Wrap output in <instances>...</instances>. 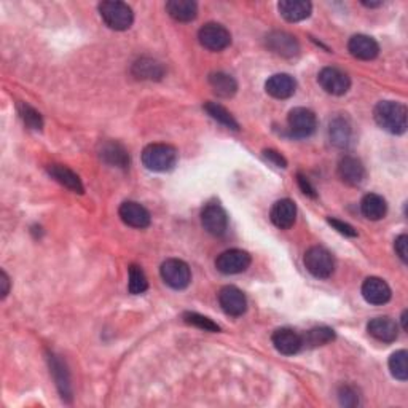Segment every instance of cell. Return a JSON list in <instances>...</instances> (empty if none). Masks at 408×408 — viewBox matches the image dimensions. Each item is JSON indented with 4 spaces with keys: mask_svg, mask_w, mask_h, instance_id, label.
Masks as SVG:
<instances>
[{
    "mask_svg": "<svg viewBox=\"0 0 408 408\" xmlns=\"http://www.w3.org/2000/svg\"><path fill=\"white\" fill-rule=\"evenodd\" d=\"M263 155H265L266 158H268L270 161H273L276 166H279V168H286V166H287V161H286L284 156H282L281 154H277L276 150H265V152H263Z\"/></svg>",
    "mask_w": 408,
    "mask_h": 408,
    "instance_id": "cell-40",
    "label": "cell"
},
{
    "mask_svg": "<svg viewBox=\"0 0 408 408\" xmlns=\"http://www.w3.org/2000/svg\"><path fill=\"white\" fill-rule=\"evenodd\" d=\"M166 12L179 23H188L197 18L198 5L192 0H170L166 3Z\"/></svg>",
    "mask_w": 408,
    "mask_h": 408,
    "instance_id": "cell-24",
    "label": "cell"
},
{
    "mask_svg": "<svg viewBox=\"0 0 408 408\" xmlns=\"http://www.w3.org/2000/svg\"><path fill=\"white\" fill-rule=\"evenodd\" d=\"M204 111L209 113V115L215 120V122H219L220 124H224L228 129H233V131H238L239 129V124L230 112L227 111L225 107H222L220 104H217V102H206L204 104Z\"/></svg>",
    "mask_w": 408,
    "mask_h": 408,
    "instance_id": "cell-30",
    "label": "cell"
},
{
    "mask_svg": "<svg viewBox=\"0 0 408 408\" xmlns=\"http://www.w3.org/2000/svg\"><path fill=\"white\" fill-rule=\"evenodd\" d=\"M183 320L190 325H193V327H198L204 332H219L220 327L217 325L214 320L203 316V314H198V313H183Z\"/></svg>",
    "mask_w": 408,
    "mask_h": 408,
    "instance_id": "cell-35",
    "label": "cell"
},
{
    "mask_svg": "<svg viewBox=\"0 0 408 408\" xmlns=\"http://www.w3.org/2000/svg\"><path fill=\"white\" fill-rule=\"evenodd\" d=\"M18 113L21 120H23L26 127H29L31 129H37V131H40L43 128V120L42 115L39 112L35 111L34 107L24 104V102H21L18 104Z\"/></svg>",
    "mask_w": 408,
    "mask_h": 408,
    "instance_id": "cell-34",
    "label": "cell"
},
{
    "mask_svg": "<svg viewBox=\"0 0 408 408\" xmlns=\"http://www.w3.org/2000/svg\"><path fill=\"white\" fill-rule=\"evenodd\" d=\"M277 8H279V13L286 21L298 23V21L309 18L313 5L307 0H282V2L277 3Z\"/></svg>",
    "mask_w": 408,
    "mask_h": 408,
    "instance_id": "cell-20",
    "label": "cell"
},
{
    "mask_svg": "<svg viewBox=\"0 0 408 408\" xmlns=\"http://www.w3.org/2000/svg\"><path fill=\"white\" fill-rule=\"evenodd\" d=\"M335 332L330 327H316L307 332V335H303V346L308 348H316L327 345V343L334 341Z\"/></svg>",
    "mask_w": 408,
    "mask_h": 408,
    "instance_id": "cell-31",
    "label": "cell"
},
{
    "mask_svg": "<svg viewBox=\"0 0 408 408\" xmlns=\"http://www.w3.org/2000/svg\"><path fill=\"white\" fill-rule=\"evenodd\" d=\"M391 287L382 277H367L362 284V297L370 304H384L391 300Z\"/></svg>",
    "mask_w": 408,
    "mask_h": 408,
    "instance_id": "cell-14",
    "label": "cell"
},
{
    "mask_svg": "<svg viewBox=\"0 0 408 408\" xmlns=\"http://www.w3.org/2000/svg\"><path fill=\"white\" fill-rule=\"evenodd\" d=\"M338 176L348 185H359L366 179V168L354 156H345L338 163Z\"/></svg>",
    "mask_w": 408,
    "mask_h": 408,
    "instance_id": "cell-21",
    "label": "cell"
},
{
    "mask_svg": "<svg viewBox=\"0 0 408 408\" xmlns=\"http://www.w3.org/2000/svg\"><path fill=\"white\" fill-rule=\"evenodd\" d=\"M101 160L107 165L117 168H127L129 165V155L123 145L118 142H106L101 147Z\"/></svg>",
    "mask_w": 408,
    "mask_h": 408,
    "instance_id": "cell-27",
    "label": "cell"
},
{
    "mask_svg": "<svg viewBox=\"0 0 408 408\" xmlns=\"http://www.w3.org/2000/svg\"><path fill=\"white\" fill-rule=\"evenodd\" d=\"M271 340L276 350L284 356L297 354L303 348V336L292 329H277Z\"/></svg>",
    "mask_w": 408,
    "mask_h": 408,
    "instance_id": "cell-16",
    "label": "cell"
},
{
    "mask_svg": "<svg viewBox=\"0 0 408 408\" xmlns=\"http://www.w3.org/2000/svg\"><path fill=\"white\" fill-rule=\"evenodd\" d=\"M298 185H300V188L303 190V193H307L308 197H311V198H316L318 195H316V190H314V187L311 183H309V181L307 177L303 176V174H298Z\"/></svg>",
    "mask_w": 408,
    "mask_h": 408,
    "instance_id": "cell-39",
    "label": "cell"
},
{
    "mask_svg": "<svg viewBox=\"0 0 408 408\" xmlns=\"http://www.w3.org/2000/svg\"><path fill=\"white\" fill-rule=\"evenodd\" d=\"M266 47L282 58H293L300 53V43L295 37L282 31H275L266 35Z\"/></svg>",
    "mask_w": 408,
    "mask_h": 408,
    "instance_id": "cell-11",
    "label": "cell"
},
{
    "mask_svg": "<svg viewBox=\"0 0 408 408\" xmlns=\"http://www.w3.org/2000/svg\"><path fill=\"white\" fill-rule=\"evenodd\" d=\"M48 361H50V368H51V373L54 377V382H56L59 393H61L63 399L70 402V399H72V389H70V378H69V372L66 366H64L61 359L54 354L48 356Z\"/></svg>",
    "mask_w": 408,
    "mask_h": 408,
    "instance_id": "cell-22",
    "label": "cell"
},
{
    "mask_svg": "<svg viewBox=\"0 0 408 408\" xmlns=\"http://www.w3.org/2000/svg\"><path fill=\"white\" fill-rule=\"evenodd\" d=\"M48 174L54 179V181L59 182L64 187L72 190L75 193H83V183H81L80 177L75 174L72 170H69L67 166L64 165H50L48 166Z\"/></svg>",
    "mask_w": 408,
    "mask_h": 408,
    "instance_id": "cell-23",
    "label": "cell"
},
{
    "mask_svg": "<svg viewBox=\"0 0 408 408\" xmlns=\"http://www.w3.org/2000/svg\"><path fill=\"white\" fill-rule=\"evenodd\" d=\"M201 224L212 236H224L228 228V215L225 209L217 203H209L201 211Z\"/></svg>",
    "mask_w": 408,
    "mask_h": 408,
    "instance_id": "cell-9",
    "label": "cell"
},
{
    "mask_svg": "<svg viewBox=\"0 0 408 408\" xmlns=\"http://www.w3.org/2000/svg\"><path fill=\"white\" fill-rule=\"evenodd\" d=\"M348 50L352 54V56L357 59H362V61H370V59H375L380 53V47L375 39L364 34L352 35L348 43Z\"/></svg>",
    "mask_w": 408,
    "mask_h": 408,
    "instance_id": "cell-18",
    "label": "cell"
},
{
    "mask_svg": "<svg viewBox=\"0 0 408 408\" xmlns=\"http://www.w3.org/2000/svg\"><path fill=\"white\" fill-rule=\"evenodd\" d=\"M340 402L341 405L345 407H356L359 404V395L356 393L354 388H351V386H343L340 389Z\"/></svg>",
    "mask_w": 408,
    "mask_h": 408,
    "instance_id": "cell-36",
    "label": "cell"
},
{
    "mask_svg": "<svg viewBox=\"0 0 408 408\" xmlns=\"http://www.w3.org/2000/svg\"><path fill=\"white\" fill-rule=\"evenodd\" d=\"M160 273L163 281L166 282L171 289L183 291L187 289L192 282V271H190L188 265L183 260L179 259H170L166 262H163Z\"/></svg>",
    "mask_w": 408,
    "mask_h": 408,
    "instance_id": "cell-5",
    "label": "cell"
},
{
    "mask_svg": "<svg viewBox=\"0 0 408 408\" xmlns=\"http://www.w3.org/2000/svg\"><path fill=\"white\" fill-rule=\"evenodd\" d=\"M327 222L329 224L335 228L336 231H340L341 235H345V236H350V238H356L357 236V231L354 230V228H352L351 225H348V224H345V222H341V220H336V219H327Z\"/></svg>",
    "mask_w": 408,
    "mask_h": 408,
    "instance_id": "cell-38",
    "label": "cell"
},
{
    "mask_svg": "<svg viewBox=\"0 0 408 408\" xmlns=\"http://www.w3.org/2000/svg\"><path fill=\"white\" fill-rule=\"evenodd\" d=\"M265 90L275 99H289L297 90V81L289 74H276L266 80Z\"/></svg>",
    "mask_w": 408,
    "mask_h": 408,
    "instance_id": "cell-17",
    "label": "cell"
},
{
    "mask_svg": "<svg viewBox=\"0 0 408 408\" xmlns=\"http://www.w3.org/2000/svg\"><path fill=\"white\" fill-rule=\"evenodd\" d=\"M304 266L318 279H327L334 275L335 260L327 249L314 246L304 254Z\"/></svg>",
    "mask_w": 408,
    "mask_h": 408,
    "instance_id": "cell-4",
    "label": "cell"
},
{
    "mask_svg": "<svg viewBox=\"0 0 408 408\" xmlns=\"http://www.w3.org/2000/svg\"><path fill=\"white\" fill-rule=\"evenodd\" d=\"M219 303L228 316H243L247 309V298L235 286H225L219 292Z\"/></svg>",
    "mask_w": 408,
    "mask_h": 408,
    "instance_id": "cell-12",
    "label": "cell"
},
{
    "mask_svg": "<svg viewBox=\"0 0 408 408\" xmlns=\"http://www.w3.org/2000/svg\"><path fill=\"white\" fill-rule=\"evenodd\" d=\"M250 262H252V259H250V255L246 250L230 249L222 252L219 257H217L215 266L217 270L224 275H238L246 271Z\"/></svg>",
    "mask_w": 408,
    "mask_h": 408,
    "instance_id": "cell-8",
    "label": "cell"
},
{
    "mask_svg": "<svg viewBox=\"0 0 408 408\" xmlns=\"http://www.w3.org/2000/svg\"><path fill=\"white\" fill-rule=\"evenodd\" d=\"M407 351L400 350L395 351L393 356L389 357V370L393 377L399 382H407L408 378V366H407Z\"/></svg>",
    "mask_w": 408,
    "mask_h": 408,
    "instance_id": "cell-33",
    "label": "cell"
},
{
    "mask_svg": "<svg viewBox=\"0 0 408 408\" xmlns=\"http://www.w3.org/2000/svg\"><path fill=\"white\" fill-rule=\"evenodd\" d=\"M319 85L329 95L343 96L351 88V80L343 70L336 67H324L319 72Z\"/></svg>",
    "mask_w": 408,
    "mask_h": 408,
    "instance_id": "cell-10",
    "label": "cell"
},
{
    "mask_svg": "<svg viewBox=\"0 0 408 408\" xmlns=\"http://www.w3.org/2000/svg\"><path fill=\"white\" fill-rule=\"evenodd\" d=\"M361 211L368 220H382L388 211L386 199L377 193H368L361 201Z\"/></svg>",
    "mask_w": 408,
    "mask_h": 408,
    "instance_id": "cell-25",
    "label": "cell"
},
{
    "mask_svg": "<svg viewBox=\"0 0 408 408\" xmlns=\"http://www.w3.org/2000/svg\"><path fill=\"white\" fill-rule=\"evenodd\" d=\"M329 134H330V142L343 149V147H346L351 142V136H352L351 124L348 123L345 118H335L334 122H330Z\"/></svg>",
    "mask_w": 408,
    "mask_h": 408,
    "instance_id": "cell-29",
    "label": "cell"
},
{
    "mask_svg": "<svg viewBox=\"0 0 408 408\" xmlns=\"http://www.w3.org/2000/svg\"><path fill=\"white\" fill-rule=\"evenodd\" d=\"M364 5H366V7H380V5H383V2H362Z\"/></svg>",
    "mask_w": 408,
    "mask_h": 408,
    "instance_id": "cell-42",
    "label": "cell"
},
{
    "mask_svg": "<svg viewBox=\"0 0 408 408\" xmlns=\"http://www.w3.org/2000/svg\"><path fill=\"white\" fill-rule=\"evenodd\" d=\"M287 124H289V131L292 136H295L298 139H304L316 131L318 118L309 108L297 107L291 111L289 117H287Z\"/></svg>",
    "mask_w": 408,
    "mask_h": 408,
    "instance_id": "cell-6",
    "label": "cell"
},
{
    "mask_svg": "<svg viewBox=\"0 0 408 408\" xmlns=\"http://www.w3.org/2000/svg\"><path fill=\"white\" fill-rule=\"evenodd\" d=\"M368 334L382 343H393L399 336V327L391 318H375L367 324Z\"/></svg>",
    "mask_w": 408,
    "mask_h": 408,
    "instance_id": "cell-19",
    "label": "cell"
},
{
    "mask_svg": "<svg viewBox=\"0 0 408 408\" xmlns=\"http://www.w3.org/2000/svg\"><path fill=\"white\" fill-rule=\"evenodd\" d=\"M128 289L133 295H140L147 289H149V281L142 271V268L138 265L129 266V281H128Z\"/></svg>",
    "mask_w": 408,
    "mask_h": 408,
    "instance_id": "cell-32",
    "label": "cell"
},
{
    "mask_svg": "<svg viewBox=\"0 0 408 408\" xmlns=\"http://www.w3.org/2000/svg\"><path fill=\"white\" fill-rule=\"evenodd\" d=\"M99 13L104 23L113 31H127L134 21L133 8L118 0H106L99 3Z\"/></svg>",
    "mask_w": 408,
    "mask_h": 408,
    "instance_id": "cell-3",
    "label": "cell"
},
{
    "mask_svg": "<svg viewBox=\"0 0 408 408\" xmlns=\"http://www.w3.org/2000/svg\"><path fill=\"white\" fill-rule=\"evenodd\" d=\"M0 282H2V298H5L10 292V277L5 271L0 273Z\"/></svg>",
    "mask_w": 408,
    "mask_h": 408,
    "instance_id": "cell-41",
    "label": "cell"
},
{
    "mask_svg": "<svg viewBox=\"0 0 408 408\" xmlns=\"http://www.w3.org/2000/svg\"><path fill=\"white\" fill-rule=\"evenodd\" d=\"M270 219L277 228H281V230H289V228L295 224L297 219L295 203L289 198L276 201L273 208H271Z\"/></svg>",
    "mask_w": 408,
    "mask_h": 408,
    "instance_id": "cell-15",
    "label": "cell"
},
{
    "mask_svg": "<svg viewBox=\"0 0 408 408\" xmlns=\"http://www.w3.org/2000/svg\"><path fill=\"white\" fill-rule=\"evenodd\" d=\"M394 247H395V252L400 257L402 262L407 263L408 262V236L400 235L399 238L395 239Z\"/></svg>",
    "mask_w": 408,
    "mask_h": 408,
    "instance_id": "cell-37",
    "label": "cell"
},
{
    "mask_svg": "<svg viewBox=\"0 0 408 408\" xmlns=\"http://www.w3.org/2000/svg\"><path fill=\"white\" fill-rule=\"evenodd\" d=\"M179 158L177 150L168 144H150L142 152V163L147 170L155 172L171 171Z\"/></svg>",
    "mask_w": 408,
    "mask_h": 408,
    "instance_id": "cell-2",
    "label": "cell"
},
{
    "mask_svg": "<svg viewBox=\"0 0 408 408\" xmlns=\"http://www.w3.org/2000/svg\"><path fill=\"white\" fill-rule=\"evenodd\" d=\"M133 75L140 80H160L165 75V69L155 59L140 58L133 64Z\"/></svg>",
    "mask_w": 408,
    "mask_h": 408,
    "instance_id": "cell-26",
    "label": "cell"
},
{
    "mask_svg": "<svg viewBox=\"0 0 408 408\" xmlns=\"http://www.w3.org/2000/svg\"><path fill=\"white\" fill-rule=\"evenodd\" d=\"M209 85L212 91L220 97H231L236 95L238 83L236 80L225 72H214L209 75Z\"/></svg>",
    "mask_w": 408,
    "mask_h": 408,
    "instance_id": "cell-28",
    "label": "cell"
},
{
    "mask_svg": "<svg viewBox=\"0 0 408 408\" xmlns=\"http://www.w3.org/2000/svg\"><path fill=\"white\" fill-rule=\"evenodd\" d=\"M199 43L211 51H222L231 43V34L227 27L217 23H208L198 32Z\"/></svg>",
    "mask_w": 408,
    "mask_h": 408,
    "instance_id": "cell-7",
    "label": "cell"
},
{
    "mask_svg": "<svg viewBox=\"0 0 408 408\" xmlns=\"http://www.w3.org/2000/svg\"><path fill=\"white\" fill-rule=\"evenodd\" d=\"M373 117L378 127L391 134H404L407 131V107L404 104L394 101L378 102Z\"/></svg>",
    "mask_w": 408,
    "mask_h": 408,
    "instance_id": "cell-1",
    "label": "cell"
},
{
    "mask_svg": "<svg viewBox=\"0 0 408 408\" xmlns=\"http://www.w3.org/2000/svg\"><path fill=\"white\" fill-rule=\"evenodd\" d=\"M400 319H402V329L407 330V311L402 313V318Z\"/></svg>",
    "mask_w": 408,
    "mask_h": 408,
    "instance_id": "cell-43",
    "label": "cell"
},
{
    "mask_svg": "<svg viewBox=\"0 0 408 408\" xmlns=\"http://www.w3.org/2000/svg\"><path fill=\"white\" fill-rule=\"evenodd\" d=\"M118 214L120 219H122L128 227L139 228V230L147 228L152 222L150 212L147 211L142 204L134 203V201H127V203L120 206Z\"/></svg>",
    "mask_w": 408,
    "mask_h": 408,
    "instance_id": "cell-13",
    "label": "cell"
}]
</instances>
